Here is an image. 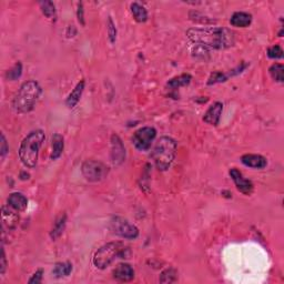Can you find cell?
I'll list each match as a JSON object with an SVG mask.
<instances>
[{"label":"cell","instance_id":"6da1fadb","mask_svg":"<svg viewBox=\"0 0 284 284\" xmlns=\"http://www.w3.org/2000/svg\"><path fill=\"white\" fill-rule=\"evenodd\" d=\"M187 36L192 43L198 44L199 46L219 50L232 47L236 40L231 30L222 27L191 28L187 31Z\"/></svg>","mask_w":284,"mask_h":284},{"label":"cell","instance_id":"7a4b0ae2","mask_svg":"<svg viewBox=\"0 0 284 284\" xmlns=\"http://www.w3.org/2000/svg\"><path fill=\"white\" fill-rule=\"evenodd\" d=\"M41 87L35 80L26 81L19 88L14 98L13 107L18 113H28L35 108L41 94Z\"/></svg>","mask_w":284,"mask_h":284},{"label":"cell","instance_id":"3957f363","mask_svg":"<svg viewBox=\"0 0 284 284\" xmlns=\"http://www.w3.org/2000/svg\"><path fill=\"white\" fill-rule=\"evenodd\" d=\"M46 139L43 130H35L22 140L20 148H19V158L22 164L27 168H35L38 162V154H39L40 147Z\"/></svg>","mask_w":284,"mask_h":284},{"label":"cell","instance_id":"277c9868","mask_svg":"<svg viewBox=\"0 0 284 284\" xmlns=\"http://www.w3.org/2000/svg\"><path fill=\"white\" fill-rule=\"evenodd\" d=\"M177 147L176 140L170 137H162L158 140L157 145L151 152V158L158 170L165 171L170 168L176 158Z\"/></svg>","mask_w":284,"mask_h":284},{"label":"cell","instance_id":"5b68a950","mask_svg":"<svg viewBox=\"0 0 284 284\" xmlns=\"http://www.w3.org/2000/svg\"><path fill=\"white\" fill-rule=\"evenodd\" d=\"M127 250V247L122 242H109V243L102 245L94 253L92 259L93 266L97 269H99V270H105L116 259H119V257L126 255Z\"/></svg>","mask_w":284,"mask_h":284},{"label":"cell","instance_id":"8992f818","mask_svg":"<svg viewBox=\"0 0 284 284\" xmlns=\"http://www.w3.org/2000/svg\"><path fill=\"white\" fill-rule=\"evenodd\" d=\"M81 172L86 180L90 182H99L104 180L109 172L108 166L97 160H87L82 164Z\"/></svg>","mask_w":284,"mask_h":284},{"label":"cell","instance_id":"52a82bcc","mask_svg":"<svg viewBox=\"0 0 284 284\" xmlns=\"http://www.w3.org/2000/svg\"><path fill=\"white\" fill-rule=\"evenodd\" d=\"M110 228L113 233L127 240H135L139 237V229L124 218L113 217L110 221Z\"/></svg>","mask_w":284,"mask_h":284},{"label":"cell","instance_id":"ba28073f","mask_svg":"<svg viewBox=\"0 0 284 284\" xmlns=\"http://www.w3.org/2000/svg\"><path fill=\"white\" fill-rule=\"evenodd\" d=\"M157 137V130L152 127L140 128L132 135V143L139 151H148Z\"/></svg>","mask_w":284,"mask_h":284},{"label":"cell","instance_id":"9c48e42d","mask_svg":"<svg viewBox=\"0 0 284 284\" xmlns=\"http://www.w3.org/2000/svg\"><path fill=\"white\" fill-rule=\"evenodd\" d=\"M230 177L231 179L233 180L234 184H236V187L239 191L241 193H243L245 195H250L253 191V183L252 181H250L248 179H245L243 177V174H242L241 171H239L238 169L233 168L230 170Z\"/></svg>","mask_w":284,"mask_h":284},{"label":"cell","instance_id":"30bf717a","mask_svg":"<svg viewBox=\"0 0 284 284\" xmlns=\"http://www.w3.org/2000/svg\"><path fill=\"white\" fill-rule=\"evenodd\" d=\"M111 160L116 165L122 164L126 160V149L122 140L117 135H112L111 137Z\"/></svg>","mask_w":284,"mask_h":284},{"label":"cell","instance_id":"8fae6325","mask_svg":"<svg viewBox=\"0 0 284 284\" xmlns=\"http://www.w3.org/2000/svg\"><path fill=\"white\" fill-rule=\"evenodd\" d=\"M223 111V104L220 101L214 102L213 105H210L207 112L203 116V121L210 126H218L220 123L221 115Z\"/></svg>","mask_w":284,"mask_h":284},{"label":"cell","instance_id":"7c38bea8","mask_svg":"<svg viewBox=\"0 0 284 284\" xmlns=\"http://www.w3.org/2000/svg\"><path fill=\"white\" fill-rule=\"evenodd\" d=\"M135 278V270L130 264L121 263L113 270V279L119 282H129Z\"/></svg>","mask_w":284,"mask_h":284},{"label":"cell","instance_id":"4fadbf2b","mask_svg":"<svg viewBox=\"0 0 284 284\" xmlns=\"http://www.w3.org/2000/svg\"><path fill=\"white\" fill-rule=\"evenodd\" d=\"M15 211L9 206L2 207V224L8 230H14L19 223V215Z\"/></svg>","mask_w":284,"mask_h":284},{"label":"cell","instance_id":"5bb4252c","mask_svg":"<svg viewBox=\"0 0 284 284\" xmlns=\"http://www.w3.org/2000/svg\"><path fill=\"white\" fill-rule=\"evenodd\" d=\"M242 164L253 169H264L268 165L267 159L260 154H244L241 158Z\"/></svg>","mask_w":284,"mask_h":284},{"label":"cell","instance_id":"9a60e30c","mask_svg":"<svg viewBox=\"0 0 284 284\" xmlns=\"http://www.w3.org/2000/svg\"><path fill=\"white\" fill-rule=\"evenodd\" d=\"M252 22V15L248 13H244V11H237L234 13L230 19V24L233 26V27L237 28H245L249 27Z\"/></svg>","mask_w":284,"mask_h":284},{"label":"cell","instance_id":"2e32d148","mask_svg":"<svg viewBox=\"0 0 284 284\" xmlns=\"http://www.w3.org/2000/svg\"><path fill=\"white\" fill-rule=\"evenodd\" d=\"M8 206L16 211H24L28 206V200L22 193L14 192L8 198Z\"/></svg>","mask_w":284,"mask_h":284},{"label":"cell","instance_id":"e0dca14e","mask_svg":"<svg viewBox=\"0 0 284 284\" xmlns=\"http://www.w3.org/2000/svg\"><path fill=\"white\" fill-rule=\"evenodd\" d=\"M85 85H86L85 80H80L77 83V86L75 87V89L73 90V91L70 92V94L68 96L67 100H66V105H67L68 108L73 109L75 107V105L78 104L79 100H80L83 90H85Z\"/></svg>","mask_w":284,"mask_h":284},{"label":"cell","instance_id":"ac0fdd59","mask_svg":"<svg viewBox=\"0 0 284 284\" xmlns=\"http://www.w3.org/2000/svg\"><path fill=\"white\" fill-rule=\"evenodd\" d=\"M64 148V140L60 134H55L52 135V151H51V160H57L60 158Z\"/></svg>","mask_w":284,"mask_h":284},{"label":"cell","instance_id":"d6986e66","mask_svg":"<svg viewBox=\"0 0 284 284\" xmlns=\"http://www.w3.org/2000/svg\"><path fill=\"white\" fill-rule=\"evenodd\" d=\"M130 10L132 16H134L135 20L137 22H146L148 20V11L142 5H140L138 2H132L130 5Z\"/></svg>","mask_w":284,"mask_h":284},{"label":"cell","instance_id":"ffe728a7","mask_svg":"<svg viewBox=\"0 0 284 284\" xmlns=\"http://www.w3.org/2000/svg\"><path fill=\"white\" fill-rule=\"evenodd\" d=\"M66 223H67V214H62L57 219L54 226L50 231V238L52 240H57L60 236H61L62 232L64 231V228H66Z\"/></svg>","mask_w":284,"mask_h":284},{"label":"cell","instance_id":"44dd1931","mask_svg":"<svg viewBox=\"0 0 284 284\" xmlns=\"http://www.w3.org/2000/svg\"><path fill=\"white\" fill-rule=\"evenodd\" d=\"M71 272H73V264L70 262H59L56 263L54 270H52V274L57 279H61L70 275Z\"/></svg>","mask_w":284,"mask_h":284},{"label":"cell","instance_id":"7402d4cb","mask_svg":"<svg viewBox=\"0 0 284 284\" xmlns=\"http://www.w3.org/2000/svg\"><path fill=\"white\" fill-rule=\"evenodd\" d=\"M191 80H192L191 75H189V74H183V75H178V77L172 78L171 80H169V82H168V87H169V88L173 89V90H176V89H179L180 87L188 86L189 83L191 82Z\"/></svg>","mask_w":284,"mask_h":284},{"label":"cell","instance_id":"603a6c76","mask_svg":"<svg viewBox=\"0 0 284 284\" xmlns=\"http://www.w3.org/2000/svg\"><path fill=\"white\" fill-rule=\"evenodd\" d=\"M269 74L272 79L278 82L284 81V66L282 63H273L269 69Z\"/></svg>","mask_w":284,"mask_h":284},{"label":"cell","instance_id":"cb8c5ba5","mask_svg":"<svg viewBox=\"0 0 284 284\" xmlns=\"http://www.w3.org/2000/svg\"><path fill=\"white\" fill-rule=\"evenodd\" d=\"M159 281L161 283H172L177 281V271L173 268H169L160 274Z\"/></svg>","mask_w":284,"mask_h":284},{"label":"cell","instance_id":"d4e9b609","mask_svg":"<svg viewBox=\"0 0 284 284\" xmlns=\"http://www.w3.org/2000/svg\"><path fill=\"white\" fill-rule=\"evenodd\" d=\"M40 8L43 14L46 16L47 18H52L56 17V7L55 3L52 1H41L40 3Z\"/></svg>","mask_w":284,"mask_h":284},{"label":"cell","instance_id":"484cf974","mask_svg":"<svg viewBox=\"0 0 284 284\" xmlns=\"http://www.w3.org/2000/svg\"><path fill=\"white\" fill-rule=\"evenodd\" d=\"M21 75H22V64L20 62H17L10 70L7 71L6 78L8 79V80L15 81L20 78Z\"/></svg>","mask_w":284,"mask_h":284},{"label":"cell","instance_id":"4316f807","mask_svg":"<svg viewBox=\"0 0 284 284\" xmlns=\"http://www.w3.org/2000/svg\"><path fill=\"white\" fill-rule=\"evenodd\" d=\"M229 79V75L228 74H223L221 71H214L213 74H211L209 80H208V85L212 86L215 85V83H220V82H224Z\"/></svg>","mask_w":284,"mask_h":284},{"label":"cell","instance_id":"83f0119b","mask_svg":"<svg viewBox=\"0 0 284 284\" xmlns=\"http://www.w3.org/2000/svg\"><path fill=\"white\" fill-rule=\"evenodd\" d=\"M107 30H108L109 40H110L111 44H115L116 39H117V28H116V25H115V22H113L111 17L108 18Z\"/></svg>","mask_w":284,"mask_h":284},{"label":"cell","instance_id":"f1b7e54d","mask_svg":"<svg viewBox=\"0 0 284 284\" xmlns=\"http://www.w3.org/2000/svg\"><path fill=\"white\" fill-rule=\"evenodd\" d=\"M268 57L271 59H281L283 57V50L279 45L272 46L268 49Z\"/></svg>","mask_w":284,"mask_h":284},{"label":"cell","instance_id":"f546056e","mask_svg":"<svg viewBox=\"0 0 284 284\" xmlns=\"http://www.w3.org/2000/svg\"><path fill=\"white\" fill-rule=\"evenodd\" d=\"M43 276H44V270L43 269H39V270H37L35 273L32 274L31 278L29 279L28 283H30V284L41 283V281H43Z\"/></svg>","mask_w":284,"mask_h":284},{"label":"cell","instance_id":"4dcf8cb0","mask_svg":"<svg viewBox=\"0 0 284 284\" xmlns=\"http://www.w3.org/2000/svg\"><path fill=\"white\" fill-rule=\"evenodd\" d=\"M9 147L7 145V140L5 138V135L1 134V140H0V154H1V158H5L6 154L8 153Z\"/></svg>","mask_w":284,"mask_h":284},{"label":"cell","instance_id":"1f68e13d","mask_svg":"<svg viewBox=\"0 0 284 284\" xmlns=\"http://www.w3.org/2000/svg\"><path fill=\"white\" fill-rule=\"evenodd\" d=\"M77 18H78V21L80 22V24L82 26L86 25V21H85V10H83V3L82 2H79L78 3Z\"/></svg>","mask_w":284,"mask_h":284},{"label":"cell","instance_id":"d6a6232c","mask_svg":"<svg viewBox=\"0 0 284 284\" xmlns=\"http://www.w3.org/2000/svg\"><path fill=\"white\" fill-rule=\"evenodd\" d=\"M6 268H7L6 253H5V250H2V256H1V270H0V273H1V275H3V273H5Z\"/></svg>","mask_w":284,"mask_h":284}]
</instances>
